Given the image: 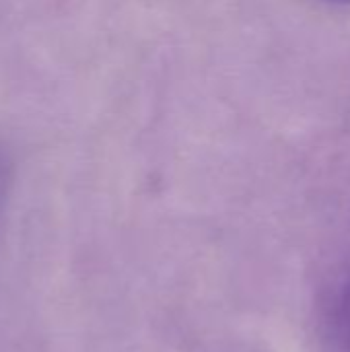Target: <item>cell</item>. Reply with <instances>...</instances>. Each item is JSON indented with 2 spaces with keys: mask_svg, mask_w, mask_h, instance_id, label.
Here are the masks:
<instances>
[{
  "mask_svg": "<svg viewBox=\"0 0 350 352\" xmlns=\"http://www.w3.org/2000/svg\"><path fill=\"white\" fill-rule=\"evenodd\" d=\"M324 340L332 352H350V270L326 295L322 314Z\"/></svg>",
  "mask_w": 350,
  "mask_h": 352,
  "instance_id": "6da1fadb",
  "label": "cell"
},
{
  "mask_svg": "<svg viewBox=\"0 0 350 352\" xmlns=\"http://www.w3.org/2000/svg\"><path fill=\"white\" fill-rule=\"evenodd\" d=\"M334 2H344V4H350V0H334Z\"/></svg>",
  "mask_w": 350,
  "mask_h": 352,
  "instance_id": "7a4b0ae2",
  "label": "cell"
}]
</instances>
